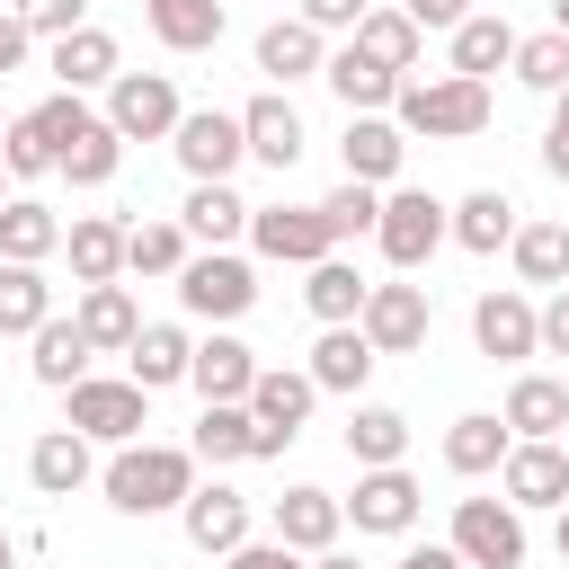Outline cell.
<instances>
[{"mask_svg": "<svg viewBox=\"0 0 569 569\" xmlns=\"http://www.w3.org/2000/svg\"><path fill=\"white\" fill-rule=\"evenodd\" d=\"M187 489H196V453L187 445H116V462H107V507L116 516H169V507H187Z\"/></svg>", "mask_w": 569, "mask_h": 569, "instance_id": "obj_1", "label": "cell"}, {"mask_svg": "<svg viewBox=\"0 0 569 569\" xmlns=\"http://www.w3.org/2000/svg\"><path fill=\"white\" fill-rule=\"evenodd\" d=\"M489 80H471V71H436V80H400V133H427V142H471V133H489Z\"/></svg>", "mask_w": 569, "mask_h": 569, "instance_id": "obj_2", "label": "cell"}, {"mask_svg": "<svg viewBox=\"0 0 569 569\" xmlns=\"http://www.w3.org/2000/svg\"><path fill=\"white\" fill-rule=\"evenodd\" d=\"M62 427H80L89 445H133L151 427V391L133 373H89V382L62 391Z\"/></svg>", "mask_w": 569, "mask_h": 569, "instance_id": "obj_3", "label": "cell"}, {"mask_svg": "<svg viewBox=\"0 0 569 569\" xmlns=\"http://www.w3.org/2000/svg\"><path fill=\"white\" fill-rule=\"evenodd\" d=\"M373 240H382V258L409 276V267H427V258L453 240V204H436L427 187H382V222H373Z\"/></svg>", "mask_w": 569, "mask_h": 569, "instance_id": "obj_4", "label": "cell"}, {"mask_svg": "<svg viewBox=\"0 0 569 569\" xmlns=\"http://www.w3.org/2000/svg\"><path fill=\"white\" fill-rule=\"evenodd\" d=\"M311 400H320V382H311V373H293V365H258V382H249V418H258L249 462H276V453L302 436Z\"/></svg>", "mask_w": 569, "mask_h": 569, "instance_id": "obj_5", "label": "cell"}, {"mask_svg": "<svg viewBox=\"0 0 569 569\" xmlns=\"http://www.w3.org/2000/svg\"><path fill=\"white\" fill-rule=\"evenodd\" d=\"M471 569H525V507L516 498H453V533H445Z\"/></svg>", "mask_w": 569, "mask_h": 569, "instance_id": "obj_6", "label": "cell"}, {"mask_svg": "<svg viewBox=\"0 0 569 569\" xmlns=\"http://www.w3.org/2000/svg\"><path fill=\"white\" fill-rule=\"evenodd\" d=\"M178 80L169 71H116L107 80V124L124 133V142H169L178 133Z\"/></svg>", "mask_w": 569, "mask_h": 569, "instance_id": "obj_7", "label": "cell"}, {"mask_svg": "<svg viewBox=\"0 0 569 569\" xmlns=\"http://www.w3.org/2000/svg\"><path fill=\"white\" fill-rule=\"evenodd\" d=\"M169 151H178L187 178H231V169L249 160V124H240L231 107H187L178 133H169Z\"/></svg>", "mask_w": 569, "mask_h": 569, "instance_id": "obj_8", "label": "cell"}, {"mask_svg": "<svg viewBox=\"0 0 569 569\" xmlns=\"http://www.w3.org/2000/svg\"><path fill=\"white\" fill-rule=\"evenodd\" d=\"M178 302H187L196 320H240V311L258 302V276H249V258H231V249H196V258L178 267Z\"/></svg>", "mask_w": 569, "mask_h": 569, "instance_id": "obj_9", "label": "cell"}, {"mask_svg": "<svg viewBox=\"0 0 569 569\" xmlns=\"http://www.w3.org/2000/svg\"><path fill=\"white\" fill-rule=\"evenodd\" d=\"M471 347H480L489 365H525V356H542V302H525L516 284L480 293V302H471Z\"/></svg>", "mask_w": 569, "mask_h": 569, "instance_id": "obj_10", "label": "cell"}, {"mask_svg": "<svg viewBox=\"0 0 569 569\" xmlns=\"http://www.w3.org/2000/svg\"><path fill=\"white\" fill-rule=\"evenodd\" d=\"M249 240H258V258H276V267H320V258L338 249V231H329L320 204H258V213H249Z\"/></svg>", "mask_w": 569, "mask_h": 569, "instance_id": "obj_11", "label": "cell"}, {"mask_svg": "<svg viewBox=\"0 0 569 569\" xmlns=\"http://www.w3.org/2000/svg\"><path fill=\"white\" fill-rule=\"evenodd\" d=\"M427 320H436L427 284L391 276V284H373V293H365V320H356V329H365L382 356H409V347H427Z\"/></svg>", "mask_w": 569, "mask_h": 569, "instance_id": "obj_12", "label": "cell"}, {"mask_svg": "<svg viewBox=\"0 0 569 569\" xmlns=\"http://www.w3.org/2000/svg\"><path fill=\"white\" fill-rule=\"evenodd\" d=\"M418 507H427V489H418L400 462H373V471H356L347 525H356V533H409V525H418Z\"/></svg>", "mask_w": 569, "mask_h": 569, "instance_id": "obj_13", "label": "cell"}, {"mask_svg": "<svg viewBox=\"0 0 569 569\" xmlns=\"http://www.w3.org/2000/svg\"><path fill=\"white\" fill-rule=\"evenodd\" d=\"M320 80H329V98H338L347 116H391V107H400V80H409V71L373 62L365 44H338V53L320 62Z\"/></svg>", "mask_w": 569, "mask_h": 569, "instance_id": "obj_14", "label": "cell"}, {"mask_svg": "<svg viewBox=\"0 0 569 569\" xmlns=\"http://www.w3.org/2000/svg\"><path fill=\"white\" fill-rule=\"evenodd\" d=\"M178 525H187V542H196L204 560H231V551L249 542V498H240L231 480H204V489H187Z\"/></svg>", "mask_w": 569, "mask_h": 569, "instance_id": "obj_15", "label": "cell"}, {"mask_svg": "<svg viewBox=\"0 0 569 569\" xmlns=\"http://www.w3.org/2000/svg\"><path fill=\"white\" fill-rule=\"evenodd\" d=\"M498 489L516 507H569V453H560V436H516V453L498 462Z\"/></svg>", "mask_w": 569, "mask_h": 569, "instance_id": "obj_16", "label": "cell"}, {"mask_svg": "<svg viewBox=\"0 0 569 569\" xmlns=\"http://www.w3.org/2000/svg\"><path fill=\"white\" fill-rule=\"evenodd\" d=\"M338 160H347V178H365V187H391V178H400V160H409V133H400V116H347V133H338Z\"/></svg>", "mask_w": 569, "mask_h": 569, "instance_id": "obj_17", "label": "cell"}, {"mask_svg": "<svg viewBox=\"0 0 569 569\" xmlns=\"http://www.w3.org/2000/svg\"><path fill=\"white\" fill-rule=\"evenodd\" d=\"M187 382H196V400H249V382H258V347H240L231 329H213V338H196Z\"/></svg>", "mask_w": 569, "mask_h": 569, "instance_id": "obj_18", "label": "cell"}, {"mask_svg": "<svg viewBox=\"0 0 569 569\" xmlns=\"http://www.w3.org/2000/svg\"><path fill=\"white\" fill-rule=\"evenodd\" d=\"M373 365H382V347H373L356 320H338V329H320V347H311V365H302V373H311L320 391H347V400H356Z\"/></svg>", "mask_w": 569, "mask_h": 569, "instance_id": "obj_19", "label": "cell"}, {"mask_svg": "<svg viewBox=\"0 0 569 569\" xmlns=\"http://www.w3.org/2000/svg\"><path fill=\"white\" fill-rule=\"evenodd\" d=\"M507 453H516V427L489 418V409H471V418L445 427V471H453V480H489Z\"/></svg>", "mask_w": 569, "mask_h": 569, "instance_id": "obj_20", "label": "cell"}, {"mask_svg": "<svg viewBox=\"0 0 569 569\" xmlns=\"http://www.w3.org/2000/svg\"><path fill=\"white\" fill-rule=\"evenodd\" d=\"M320 62H329V44H320V27L311 18H276V27H258V71L284 89V80H320Z\"/></svg>", "mask_w": 569, "mask_h": 569, "instance_id": "obj_21", "label": "cell"}, {"mask_svg": "<svg viewBox=\"0 0 569 569\" xmlns=\"http://www.w3.org/2000/svg\"><path fill=\"white\" fill-rule=\"evenodd\" d=\"M240 124H249V160H267V169H293V160H302V142H311L284 89H267V98H249V107H240Z\"/></svg>", "mask_w": 569, "mask_h": 569, "instance_id": "obj_22", "label": "cell"}, {"mask_svg": "<svg viewBox=\"0 0 569 569\" xmlns=\"http://www.w3.org/2000/svg\"><path fill=\"white\" fill-rule=\"evenodd\" d=\"M249 213H258V204H240V196H231V178H196V187H187V204H178L187 240H204V249H231V240L249 231Z\"/></svg>", "mask_w": 569, "mask_h": 569, "instance_id": "obj_23", "label": "cell"}, {"mask_svg": "<svg viewBox=\"0 0 569 569\" xmlns=\"http://www.w3.org/2000/svg\"><path fill=\"white\" fill-rule=\"evenodd\" d=\"M124 231H133V222H116V213H80V222L62 231L71 276H80V284H116V276H124Z\"/></svg>", "mask_w": 569, "mask_h": 569, "instance_id": "obj_24", "label": "cell"}, {"mask_svg": "<svg viewBox=\"0 0 569 569\" xmlns=\"http://www.w3.org/2000/svg\"><path fill=\"white\" fill-rule=\"evenodd\" d=\"M71 320H80V338H89L98 356H124V347L142 338V311H133V293H124V284H80Z\"/></svg>", "mask_w": 569, "mask_h": 569, "instance_id": "obj_25", "label": "cell"}, {"mask_svg": "<svg viewBox=\"0 0 569 569\" xmlns=\"http://www.w3.org/2000/svg\"><path fill=\"white\" fill-rule=\"evenodd\" d=\"M27 347H36V356H27V373H36L44 391H71V382H89V365H98V347H89V338H80V320H62V311H53V320H44Z\"/></svg>", "mask_w": 569, "mask_h": 569, "instance_id": "obj_26", "label": "cell"}, {"mask_svg": "<svg viewBox=\"0 0 569 569\" xmlns=\"http://www.w3.org/2000/svg\"><path fill=\"white\" fill-rule=\"evenodd\" d=\"M187 365H196V338H187L178 320H142V338L124 347V373H133L142 391H169V382H187Z\"/></svg>", "mask_w": 569, "mask_h": 569, "instance_id": "obj_27", "label": "cell"}, {"mask_svg": "<svg viewBox=\"0 0 569 569\" xmlns=\"http://www.w3.org/2000/svg\"><path fill=\"white\" fill-rule=\"evenodd\" d=\"M27 480H36V498L89 489V436H80V427H44V436L27 445Z\"/></svg>", "mask_w": 569, "mask_h": 569, "instance_id": "obj_28", "label": "cell"}, {"mask_svg": "<svg viewBox=\"0 0 569 569\" xmlns=\"http://www.w3.org/2000/svg\"><path fill=\"white\" fill-rule=\"evenodd\" d=\"M338 525H347V498H329V489H311V480H293V489L276 498V533H284L293 551H329Z\"/></svg>", "mask_w": 569, "mask_h": 569, "instance_id": "obj_29", "label": "cell"}, {"mask_svg": "<svg viewBox=\"0 0 569 569\" xmlns=\"http://www.w3.org/2000/svg\"><path fill=\"white\" fill-rule=\"evenodd\" d=\"M62 89H107L116 71H124V53H116V36L107 27H71V36H53V62H44Z\"/></svg>", "mask_w": 569, "mask_h": 569, "instance_id": "obj_30", "label": "cell"}, {"mask_svg": "<svg viewBox=\"0 0 569 569\" xmlns=\"http://www.w3.org/2000/svg\"><path fill=\"white\" fill-rule=\"evenodd\" d=\"M116 160H124V133H116L107 116H89L80 133H62V142H53V178H71V187H107V178H116Z\"/></svg>", "mask_w": 569, "mask_h": 569, "instance_id": "obj_31", "label": "cell"}, {"mask_svg": "<svg viewBox=\"0 0 569 569\" xmlns=\"http://www.w3.org/2000/svg\"><path fill=\"white\" fill-rule=\"evenodd\" d=\"M249 445H258L249 400H204V418H196L187 453H196V462H213V471H231V462H249Z\"/></svg>", "mask_w": 569, "mask_h": 569, "instance_id": "obj_32", "label": "cell"}, {"mask_svg": "<svg viewBox=\"0 0 569 569\" xmlns=\"http://www.w3.org/2000/svg\"><path fill=\"white\" fill-rule=\"evenodd\" d=\"M62 231H71V222H62L44 196H9V204H0V258H27V267H44V258L62 249Z\"/></svg>", "mask_w": 569, "mask_h": 569, "instance_id": "obj_33", "label": "cell"}, {"mask_svg": "<svg viewBox=\"0 0 569 569\" xmlns=\"http://www.w3.org/2000/svg\"><path fill=\"white\" fill-rule=\"evenodd\" d=\"M142 27L169 53H213L222 44V0H142Z\"/></svg>", "mask_w": 569, "mask_h": 569, "instance_id": "obj_34", "label": "cell"}, {"mask_svg": "<svg viewBox=\"0 0 569 569\" xmlns=\"http://www.w3.org/2000/svg\"><path fill=\"white\" fill-rule=\"evenodd\" d=\"M453 240H462L471 258H498V249L516 240V196H507V187H471V196L453 204Z\"/></svg>", "mask_w": 569, "mask_h": 569, "instance_id": "obj_35", "label": "cell"}, {"mask_svg": "<svg viewBox=\"0 0 569 569\" xmlns=\"http://www.w3.org/2000/svg\"><path fill=\"white\" fill-rule=\"evenodd\" d=\"M498 418H507L516 436H560V427H569V382H560V373H516Z\"/></svg>", "mask_w": 569, "mask_h": 569, "instance_id": "obj_36", "label": "cell"}, {"mask_svg": "<svg viewBox=\"0 0 569 569\" xmlns=\"http://www.w3.org/2000/svg\"><path fill=\"white\" fill-rule=\"evenodd\" d=\"M53 320V284L27 258H0V338H36Z\"/></svg>", "mask_w": 569, "mask_h": 569, "instance_id": "obj_37", "label": "cell"}, {"mask_svg": "<svg viewBox=\"0 0 569 569\" xmlns=\"http://www.w3.org/2000/svg\"><path fill=\"white\" fill-rule=\"evenodd\" d=\"M365 293H373V284H365V276H356V258H338V249H329V258L311 267V284H302V302H311V320H320V329L365 320Z\"/></svg>", "mask_w": 569, "mask_h": 569, "instance_id": "obj_38", "label": "cell"}, {"mask_svg": "<svg viewBox=\"0 0 569 569\" xmlns=\"http://www.w3.org/2000/svg\"><path fill=\"white\" fill-rule=\"evenodd\" d=\"M400 453H409V418L382 409V400H356L347 409V462L373 471V462H400Z\"/></svg>", "mask_w": 569, "mask_h": 569, "instance_id": "obj_39", "label": "cell"}, {"mask_svg": "<svg viewBox=\"0 0 569 569\" xmlns=\"http://www.w3.org/2000/svg\"><path fill=\"white\" fill-rule=\"evenodd\" d=\"M507 62H516V27H507L498 9H471V18L453 27V71L489 80V71H507Z\"/></svg>", "mask_w": 569, "mask_h": 569, "instance_id": "obj_40", "label": "cell"}, {"mask_svg": "<svg viewBox=\"0 0 569 569\" xmlns=\"http://www.w3.org/2000/svg\"><path fill=\"white\" fill-rule=\"evenodd\" d=\"M507 258L525 284H569V222H516Z\"/></svg>", "mask_w": 569, "mask_h": 569, "instance_id": "obj_41", "label": "cell"}, {"mask_svg": "<svg viewBox=\"0 0 569 569\" xmlns=\"http://www.w3.org/2000/svg\"><path fill=\"white\" fill-rule=\"evenodd\" d=\"M356 44H365L373 62H391V71H418V44H427V27H418L409 9H365V18H356Z\"/></svg>", "mask_w": 569, "mask_h": 569, "instance_id": "obj_42", "label": "cell"}, {"mask_svg": "<svg viewBox=\"0 0 569 569\" xmlns=\"http://www.w3.org/2000/svg\"><path fill=\"white\" fill-rule=\"evenodd\" d=\"M533 98H560L569 89V36L560 27H542V36H516V62H507Z\"/></svg>", "mask_w": 569, "mask_h": 569, "instance_id": "obj_43", "label": "cell"}, {"mask_svg": "<svg viewBox=\"0 0 569 569\" xmlns=\"http://www.w3.org/2000/svg\"><path fill=\"white\" fill-rule=\"evenodd\" d=\"M196 249H187V222H133L124 231V267L133 276H178Z\"/></svg>", "mask_w": 569, "mask_h": 569, "instance_id": "obj_44", "label": "cell"}, {"mask_svg": "<svg viewBox=\"0 0 569 569\" xmlns=\"http://www.w3.org/2000/svg\"><path fill=\"white\" fill-rule=\"evenodd\" d=\"M0 169H9V178H44V169H53V142H44L36 107H27V116H9V133H0Z\"/></svg>", "mask_w": 569, "mask_h": 569, "instance_id": "obj_45", "label": "cell"}, {"mask_svg": "<svg viewBox=\"0 0 569 569\" xmlns=\"http://www.w3.org/2000/svg\"><path fill=\"white\" fill-rule=\"evenodd\" d=\"M320 213H329V231H338V240H356V231H373V222H382V187L347 178L338 196H320Z\"/></svg>", "mask_w": 569, "mask_h": 569, "instance_id": "obj_46", "label": "cell"}, {"mask_svg": "<svg viewBox=\"0 0 569 569\" xmlns=\"http://www.w3.org/2000/svg\"><path fill=\"white\" fill-rule=\"evenodd\" d=\"M9 9H18V27H27L36 44H53V36L89 27V0H9Z\"/></svg>", "mask_w": 569, "mask_h": 569, "instance_id": "obj_47", "label": "cell"}, {"mask_svg": "<svg viewBox=\"0 0 569 569\" xmlns=\"http://www.w3.org/2000/svg\"><path fill=\"white\" fill-rule=\"evenodd\" d=\"M222 569H311V551H293L284 533H276V542H258V533H249V542H240Z\"/></svg>", "mask_w": 569, "mask_h": 569, "instance_id": "obj_48", "label": "cell"}, {"mask_svg": "<svg viewBox=\"0 0 569 569\" xmlns=\"http://www.w3.org/2000/svg\"><path fill=\"white\" fill-rule=\"evenodd\" d=\"M365 9H373V0H302V18H311L320 36H329V27H347V36H356V18H365Z\"/></svg>", "mask_w": 569, "mask_h": 569, "instance_id": "obj_49", "label": "cell"}, {"mask_svg": "<svg viewBox=\"0 0 569 569\" xmlns=\"http://www.w3.org/2000/svg\"><path fill=\"white\" fill-rule=\"evenodd\" d=\"M542 356H569V284H551L542 302Z\"/></svg>", "mask_w": 569, "mask_h": 569, "instance_id": "obj_50", "label": "cell"}, {"mask_svg": "<svg viewBox=\"0 0 569 569\" xmlns=\"http://www.w3.org/2000/svg\"><path fill=\"white\" fill-rule=\"evenodd\" d=\"M27 53H36V36L18 27V9H0V80H9V71H27Z\"/></svg>", "mask_w": 569, "mask_h": 569, "instance_id": "obj_51", "label": "cell"}, {"mask_svg": "<svg viewBox=\"0 0 569 569\" xmlns=\"http://www.w3.org/2000/svg\"><path fill=\"white\" fill-rule=\"evenodd\" d=\"M400 9H409L418 27H445V36H453V27L471 18V0H400Z\"/></svg>", "mask_w": 569, "mask_h": 569, "instance_id": "obj_52", "label": "cell"}, {"mask_svg": "<svg viewBox=\"0 0 569 569\" xmlns=\"http://www.w3.org/2000/svg\"><path fill=\"white\" fill-rule=\"evenodd\" d=\"M391 569H471V560H462L453 542H409V551H400Z\"/></svg>", "mask_w": 569, "mask_h": 569, "instance_id": "obj_53", "label": "cell"}, {"mask_svg": "<svg viewBox=\"0 0 569 569\" xmlns=\"http://www.w3.org/2000/svg\"><path fill=\"white\" fill-rule=\"evenodd\" d=\"M542 169L569 187V124H551V133H542Z\"/></svg>", "mask_w": 569, "mask_h": 569, "instance_id": "obj_54", "label": "cell"}, {"mask_svg": "<svg viewBox=\"0 0 569 569\" xmlns=\"http://www.w3.org/2000/svg\"><path fill=\"white\" fill-rule=\"evenodd\" d=\"M311 569H365V560H356V551H338V542H329V551H311Z\"/></svg>", "mask_w": 569, "mask_h": 569, "instance_id": "obj_55", "label": "cell"}, {"mask_svg": "<svg viewBox=\"0 0 569 569\" xmlns=\"http://www.w3.org/2000/svg\"><path fill=\"white\" fill-rule=\"evenodd\" d=\"M551 124H569V89H560V98H551Z\"/></svg>", "mask_w": 569, "mask_h": 569, "instance_id": "obj_56", "label": "cell"}, {"mask_svg": "<svg viewBox=\"0 0 569 569\" xmlns=\"http://www.w3.org/2000/svg\"><path fill=\"white\" fill-rule=\"evenodd\" d=\"M551 27H560V36H569V0H551Z\"/></svg>", "mask_w": 569, "mask_h": 569, "instance_id": "obj_57", "label": "cell"}, {"mask_svg": "<svg viewBox=\"0 0 569 569\" xmlns=\"http://www.w3.org/2000/svg\"><path fill=\"white\" fill-rule=\"evenodd\" d=\"M0 569H18V542H9V533H0Z\"/></svg>", "mask_w": 569, "mask_h": 569, "instance_id": "obj_58", "label": "cell"}, {"mask_svg": "<svg viewBox=\"0 0 569 569\" xmlns=\"http://www.w3.org/2000/svg\"><path fill=\"white\" fill-rule=\"evenodd\" d=\"M560 560H569V507H560Z\"/></svg>", "mask_w": 569, "mask_h": 569, "instance_id": "obj_59", "label": "cell"}, {"mask_svg": "<svg viewBox=\"0 0 569 569\" xmlns=\"http://www.w3.org/2000/svg\"><path fill=\"white\" fill-rule=\"evenodd\" d=\"M0 133H9V107H0Z\"/></svg>", "mask_w": 569, "mask_h": 569, "instance_id": "obj_60", "label": "cell"}, {"mask_svg": "<svg viewBox=\"0 0 569 569\" xmlns=\"http://www.w3.org/2000/svg\"><path fill=\"white\" fill-rule=\"evenodd\" d=\"M0 178H9V169H0ZM0 204H9V187H0Z\"/></svg>", "mask_w": 569, "mask_h": 569, "instance_id": "obj_61", "label": "cell"}, {"mask_svg": "<svg viewBox=\"0 0 569 569\" xmlns=\"http://www.w3.org/2000/svg\"><path fill=\"white\" fill-rule=\"evenodd\" d=\"M0 9H9V0H0Z\"/></svg>", "mask_w": 569, "mask_h": 569, "instance_id": "obj_62", "label": "cell"}]
</instances>
